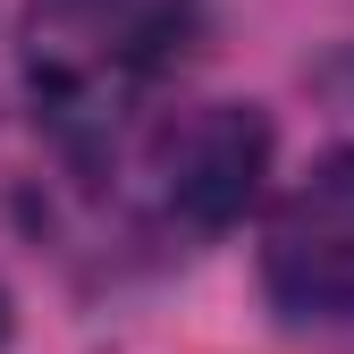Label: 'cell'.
<instances>
[{"label":"cell","instance_id":"7a4b0ae2","mask_svg":"<svg viewBox=\"0 0 354 354\" xmlns=\"http://www.w3.org/2000/svg\"><path fill=\"white\" fill-rule=\"evenodd\" d=\"M270 177V118L253 102H186L144 136V194L169 228L219 236Z\"/></svg>","mask_w":354,"mask_h":354},{"label":"cell","instance_id":"3957f363","mask_svg":"<svg viewBox=\"0 0 354 354\" xmlns=\"http://www.w3.org/2000/svg\"><path fill=\"white\" fill-rule=\"evenodd\" d=\"M261 287L287 321H354V144L321 152L261 228Z\"/></svg>","mask_w":354,"mask_h":354},{"label":"cell","instance_id":"6da1fadb","mask_svg":"<svg viewBox=\"0 0 354 354\" xmlns=\"http://www.w3.org/2000/svg\"><path fill=\"white\" fill-rule=\"evenodd\" d=\"M203 0H26L17 51L34 118L76 152L102 160L152 110V93L194 59Z\"/></svg>","mask_w":354,"mask_h":354},{"label":"cell","instance_id":"277c9868","mask_svg":"<svg viewBox=\"0 0 354 354\" xmlns=\"http://www.w3.org/2000/svg\"><path fill=\"white\" fill-rule=\"evenodd\" d=\"M0 337H9V287H0Z\"/></svg>","mask_w":354,"mask_h":354}]
</instances>
